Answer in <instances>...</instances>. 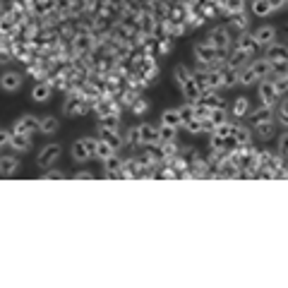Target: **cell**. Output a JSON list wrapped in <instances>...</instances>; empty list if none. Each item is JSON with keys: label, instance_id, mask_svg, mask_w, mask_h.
<instances>
[{"label": "cell", "instance_id": "cell-1", "mask_svg": "<svg viewBox=\"0 0 288 288\" xmlns=\"http://www.w3.org/2000/svg\"><path fill=\"white\" fill-rule=\"evenodd\" d=\"M87 108H89L87 96L80 94V92H72V94L65 98V106H63V110H65L68 115H82Z\"/></svg>", "mask_w": 288, "mask_h": 288}, {"label": "cell", "instance_id": "cell-2", "mask_svg": "<svg viewBox=\"0 0 288 288\" xmlns=\"http://www.w3.org/2000/svg\"><path fill=\"white\" fill-rule=\"evenodd\" d=\"M206 41L211 43L216 51H226L228 46H231V36H228V29L226 27H214L211 31H209V36H206Z\"/></svg>", "mask_w": 288, "mask_h": 288}, {"label": "cell", "instance_id": "cell-3", "mask_svg": "<svg viewBox=\"0 0 288 288\" xmlns=\"http://www.w3.org/2000/svg\"><path fill=\"white\" fill-rule=\"evenodd\" d=\"M36 130H41V120L34 118V115H22V118L14 120V125H12V132H19V135H31V132H36Z\"/></svg>", "mask_w": 288, "mask_h": 288}, {"label": "cell", "instance_id": "cell-4", "mask_svg": "<svg viewBox=\"0 0 288 288\" xmlns=\"http://www.w3.org/2000/svg\"><path fill=\"white\" fill-rule=\"evenodd\" d=\"M58 156H60V144H46L39 151V156H36V164L41 166V168H51L58 161Z\"/></svg>", "mask_w": 288, "mask_h": 288}, {"label": "cell", "instance_id": "cell-5", "mask_svg": "<svg viewBox=\"0 0 288 288\" xmlns=\"http://www.w3.org/2000/svg\"><path fill=\"white\" fill-rule=\"evenodd\" d=\"M194 55H197V60L202 63V65H209V63H214V60H219V51L211 46L209 41H202L194 46Z\"/></svg>", "mask_w": 288, "mask_h": 288}, {"label": "cell", "instance_id": "cell-6", "mask_svg": "<svg viewBox=\"0 0 288 288\" xmlns=\"http://www.w3.org/2000/svg\"><path fill=\"white\" fill-rule=\"evenodd\" d=\"M260 98L264 106H272V108L276 106L279 92H276V87H274V80H262L260 82Z\"/></svg>", "mask_w": 288, "mask_h": 288}, {"label": "cell", "instance_id": "cell-7", "mask_svg": "<svg viewBox=\"0 0 288 288\" xmlns=\"http://www.w3.org/2000/svg\"><path fill=\"white\" fill-rule=\"evenodd\" d=\"M216 176H219V178H240V166L235 164L231 156H228V159H221L219 173H216Z\"/></svg>", "mask_w": 288, "mask_h": 288}, {"label": "cell", "instance_id": "cell-8", "mask_svg": "<svg viewBox=\"0 0 288 288\" xmlns=\"http://www.w3.org/2000/svg\"><path fill=\"white\" fill-rule=\"evenodd\" d=\"M139 137H142V144H161L159 127H154V125H149V123L139 125Z\"/></svg>", "mask_w": 288, "mask_h": 288}, {"label": "cell", "instance_id": "cell-9", "mask_svg": "<svg viewBox=\"0 0 288 288\" xmlns=\"http://www.w3.org/2000/svg\"><path fill=\"white\" fill-rule=\"evenodd\" d=\"M180 89H183V96L188 98V103H197V101H202V89L197 87L194 77L188 80L185 84H180Z\"/></svg>", "mask_w": 288, "mask_h": 288}, {"label": "cell", "instance_id": "cell-10", "mask_svg": "<svg viewBox=\"0 0 288 288\" xmlns=\"http://www.w3.org/2000/svg\"><path fill=\"white\" fill-rule=\"evenodd\" d=\"M247 115H250V123L252 125L269 123V120L274 118V108H272V106H262V108H255L252 113H247Z\"/></svg>", "mask_w": 288, "mask_h": 288}, {"label": "cell", "instance_id": "cell-11", "mask_svg": "<svg viewBox=\"0 0 288 288\" xmlns=\"http://www.w3.org/2000/svg\"><path fill=\"white\" fill-rule=\"evenodd\" d=\"M255 39H257V43L260 46H272V43H276V29L274 27H260L257 31H255Z\"/></svg>", "mask_w": 288, "mask_h": 288}, {"label": "cell", "instance_id": "cell-12", "mask_svg": "<svg viewBox=\"0 0 288 288\" xmlns=\"http://www.w3.org/2000/svg\"><path fill=\"white\" fill-rule=\"evenodd\" d=\"M264 58H269L272 63L288 60V46H284V43H272V46H267V55H264Z\"/></svg>", "mask_w": 288, "mask_h": 288}, {"label": "cell", "instance_id": "cell-13", "mask_svg": "<svg viewBox=\"0 0 288 288\" xmlns=\"http://www.w3.org/2000/svg\"><path fill=\"white\" fill-rule=\"evenodd\" d=\"M51 89H53V84L51 82H39L34 89H31V98H34L36 103H43V101L51 98Z\"/></svg>", "mask_w": 288, "mask_h": 288}, {"label": "cell", "instance_id": "cell-14", "mask_svg": "<svg viewBox=\"0 0 288 288\" xmlns=\"http://www.w3.org/2000/svg\"><path fill=\"white\" fill-rule=\"evenodd\" d=\"M250 68H252V72H255L260 80H269V75H272V60H269V58H260V60H255Z\"/></svg>", "mask_w": 288, "mask_h": 288}, {"label": "cell", "instance_id": "cell-15", "mask_svg": "<svg viewBox=\"0 0 288 288\" xmlns=\"http://www.w3.org/2000/svg\"><path fill=\"white\" fill-rule=\"evenodd\" d=\"M238 48H240L243 53L252 55L257 48H260V43H257V39H255V34H243V36L238 39Z\"/></svg>", "mask_w": 288, "mask_h": 288}, {"label": "cell", "instance_id": "cell-16", "mask_svg": "<svg viewBox=\"0 0 288 288\" xmlns=\"http://www.w3.org/2000/svg\"><path fill=\"white\" fill-rule=\"evenodd\" d=\"M235 84H240V70L226 65V70H221V87H235Z\"/></svg>", "mask_w": 288, "mask_h": 288}, {"label": "cell", "instance_id": "cell-17", "mask_svg": "<svg viewBox=\"0 0 288 288\" xmlns=\"http://www.w3.org/2000/svg\"><path fill=\"white\" fill-rule=\"evenodd\" d=\"M209 149L214 151V154H228V137H221V135H216V132H211Z\"/></svg>", "mask_w": 288, "mask_h": 288}, {"label": "cell", "instance_id": "cell-18", "mask_svg": "<svg viewBox=\"0 0 288 288\" xmlns=\"http://www.w3.org/2000/svg\"><path fill=\"white\" fill-rule=\"evenodd\" d=\"M161 123L164 125H171V127H176L178 130L180 125H183V118H180V110L178 108H168L161 113Z\"/></svg>", "mask_w": 288, "mask_h": 288}, {"label": "cell", "instance_id": "cell-19", "mask_svg": "<svg viewBox=\"0 0 288 288\" xmlns=\"http://www.w3.org/2000/svg\"><path fill=\"white\" fill-rule=\"evenodd\" d=\"M103 168H106V173H108V176H118V173L123 171V159L118 156V151L103 161Z\"/></svg>", "mask_w": 288, "mask_h": 288}, {"label": "cell", "instance_id": "cell-20", "mask_svg": "<svg viewBox=\"0 0 288 288\" xmlns=\"http://www.w3.org/2000/svg\"><path fill=\"white\" fill-rule=\"evenodd\" d=\"M0 82H2V89H7V92H14V89H19V87H22V77H19L17 72H5Z\"/></svg>", "mask_w": 288, "mask_h": 288}, {"label": "cell", "instance_id": "cell-21", "mask_svg": "<svg viewBox=\"0 0 288 288\" xmlns=\"http://www.w3.org/2000/svg\"><path fill=\"white\" fill-rule=\"evenodd\" d=\"M72 159H75V161H80V164L92 159V154H89V149H87L84 139H80V142H75V144H72Z\"/></svg>", "mask_w": 288, "mask_h": 288}, {"label": "cell", "instance_id": "cell-22", "mask_svg": "<svg viewBox=\"0 0 288 288\" xmlns=\"http://www.w3.org/2000/svg\"><path fill=\"white\" fill-rule=\"evenodd\" d=\"M10 147H12L14 151H29V149H31V137H29V135H19V132H14Z\"/></svg>", "mask_w": 288, "mask_h": 288}, {"label": "cell", "instance_id": "cell-23", "mask_svg": "<svg viewBox=\"0 0 288 288\" xmlns=\"http://www.w3.org/2000/svg\"><path fill=\"white\" fill-rule=\"evenodd\" d=\"M202 101H204V103H206V106H209L211 110H214V108H226L223 98H221V96L216 94L214 89H209V92H204V94H202Z\"/></svg>", "mask_w": 288, "mask_h": 288}, {"label": "cell", "instance_id": "cell-24", "mask_svg": "<svg viewBox=\"0 0 288 288\" xmlns=\"http://www.w3.org/2000/svg\"><path fill=\"white\" fill-rule=\"evenodd\" d=\"M17 168H19V159H17V156H2V159H0V173H2V176H10Z\"/></svg>", "mask_w": 288, "mask_h": 288}, {"label": "cell", "instance_id": "cell-25", "mask_svg": "<svg viewBox=\"0 0 288 288\" xmlns=\"http://www.w3.org/2000/svg\"><path fill=\"white\" fill-rule=\"evenodd\" d=\"M113 154H115V149H113V144H110L108 139H98V144H96V159L106 161Z\"/></svg>", "mask_w": 288, "mask_h": 288}, {"label": "cell", "instance_id": "cell-26", "mask_svg": "<svg viewBox=\"0 0 288 288\" xmlns=\"http://www.w3.org/2000/svg\"><path fill=\"white\" fill-rule=\"evenodd\" d=\"M233 139H235V144L238 147H247L250 142H252V135H250V127H235V132H233Z\"/></svg>", "mask_w": 288, "mask_h": 288}, {"label": "cell", "instance_id": "cell-27", "mask_svg": "<svg viewBox=\"0 0 288 288\" xmlns=\"http://www.w3.org/2000/svg\"><path fill=\"white\" fill-rule=\"evenodd\" d=\"M98 127H108V130H118L120 127V118L118 113H106L98 118Z\"/></svg>", "mask_w": 288, "mask_h": 288}, {"label": "cell", "instance_id": "cell-28", "mask_svg": "<svg viewBox=\"0 0 288 288\" xmlns=\"http://www.w3.org/2000/svg\"><path fill=\"white\" fill-rule=\"evenodd\" d=\"M245 58H250L247 53H243L240 48H235L231 58H228V68H235V70H243V63H245Z\"/></svg>", "mask_w": 288, "mask_h": 288}, {"label": "cell", "instance_id": "cell-29", "mask_svg": "<svg viewBox=\"0 0 288 288\" xmlns=\"http://www.w3.org/2000/svg\"><path fill=\"white\" fill-rule=\"evenodd\" d=\"M55 130H58V118L46 115V118L41 120V130H39V132H43V135H53Z\"/></svg>", "mask_w": 288, "mask_h": 288}, {"label": "cell", "instance_id": "cell-30", "mask_svg": "<svg viewBox=\"0 0 288 288\" xmlns=\"http://www.w3.org/2000/svg\"><path fill=\"white\" fill-rule=\"evenodd\" d=\"M190 135H202L204 132V120H199V118H192V120H188V123L183 125Z\"/></svg>", "mask_w": 288, "mask_h": 288}, {"label": "cell", "instance_id": "cell-31", "mask_svg": "<svg viewBox=\"0 0 288 288\" xmlns=\"http://www.w3.org/2000/svg\"><path fill=\"white\" fill-rule=\"evenodd\" d=\"M288 77V60H279V63H272V77Z\"/></svg>", "mask_w": 288, "mask_h": 288}, {"label": "cell", "instance_id": "cell-32", "mask_svg": "<svg viewBox=\"0 0 288 288\" xmlns=\"http://www.w3.org/2000/svg\"><path fill=\"white\" fill-rule=\"evenodd\" d=\"M252 12L257 14V17H267V14L272 12V7H269L267 0H252Z\"/></svg>", "mask_w": 288, "mask_h": 288}, {"label": "cell", "instance_id": "cell-33", "mask_svg": "<svg viewBox=\"0 0 288 288\" xmlns=\"http://www.w3.org/2000/svg\"><path fill=\"white\" fill-rule=\"evenodd\" d=\"M194 118H199V120H209V118H211V108L206 106L204 101H197V103H194Z\"/></svg>", "mask_w": 288, "mask_h": 288}, {"label": "cell", "instance_id": "cell-34", "mask_svg": "<svg viewBox=\"0 0 288 288\" xmlns=\"http://www.w3.org/2000/svg\"><path fill=\"white\" fill-rule=\"evenodd\" d=\"M161 154H164V159H173V156H178V144H176V139H171V142H161Z\"/></svg>", "mask_w": 288, "mask_h": 288}, {"label": "cell", "instance_id": "cell-35", "mask_svg": "<svg viewBox=\"0 0 288 288\" xmlns=\"http://www.w3.org/2000/svg\"><path fill=\"white\" fill-rule=\"evenodd\" d=\"M125 144L127 147H137V144H142V137H139V127H130L127 130V135H125Z\"/></svg>", "mask_w": 288, "mask_h": 288}, {"label": "cell", "instance_id": "cell-36", "mask_svg": "<svg viewBox=\"0 0 288 288\" xmlns=\"http://www.w3.org/2000/svg\"><path fill=\"white\" fill-rule=\"evenodd\" d=\"M255 132H257L260 137L269 139V137H272V135H274V123L269 120V123H260V125H255Z\"/></svg>", "mask_w": 288, "mask_h": 288}, {"label": "cell", "instance_id": "cell-37", "mask_svg": "<svg viewBox=\"0 0 288 288\" xmlns=\"http://www.w3.org/2000/svg\"><path fill=\"white\" fill-rule=\"evenodd\" d=\"M260 80L255 72H252V68H243L240 70V84H245V87H250V84H255Z\"/></svg>", "mask_w": 288, "mask_h": 288}, {"label": "cell", "instance_id": "cell-38", "mask_svg": "<svg viewBox=\"0 0 288 288\" xmlns=\"http://www.w3.org/2000/svg\"><path fill=\"white\" fill-rule=\"evenodd\" d=\"M233 115L235 118H245L247 115V98L245 96H240V98L233 103Z\"/></svg>", "mask_w": 288, "mask_h": 288}, {"label": "cell", "instance_id": "cell-39", "mask_svg": "<svg viewBox=\"0 0 288 288\" xmlns=\"http://www.w3.org/2000/svg\"><path fill=\"white\" fill-rule=\"evenodd\" d=\"M173 75H176V82H178V84H185V82H188V80H192V72H190V68H185V65H178Z\"/></svg>", "mask_w": 288, "mask_h": 288}, {"label": "cell", "instance_id": "cell-40", "mask_svg": "<svg viewBox=\"0 0 288 288\" xmlns=\"http://www.w3.org/2000/svg\"><path fill=\"white\" fill-rule=\"evenodd\" d=\"M226 115H228V113H226V108H214V110H211V118H209V120H211V125L216 127V125H223L226 120H228Z\"/></svg>", "mask_w": 288, "mask_h": 288}, {"label": "cell", "instance_id": "cell-41", "mask_svg": "<svg viewBox=\"0 0 288 288\" xmlns=\"http://www.w3.org/2000/svg\"><path fill=\"white\" fill-rule=\"evenodd\" d=\"M159 137H161V142H171V139H176V127L161 123V127H159Z\"/></svg>", "mask_w": 288, "mask_h": 288}, {"label": "cell", "instance_id": "cell-42", "mask_svg": "<svg viewBox=\"0 0 288 288\" xmlns=\"http://www.w3.org/2000/svg\"><path fill=\"white\" fill-rule=\"evenodd\" d=\"M178 110H180V118H183V125L194 118V103H185V106H180Z\"/></svg>", "mask_w": 288, "mask_h": 288}, {"label": "cell", "instance_id": "cell-43", "mask_svg": "<svg viewBox=\"0 0 288 288\" xmlns=\"http://www.w3.org/2000/svg\"><path fill=\"white\" fill-rule=\"evenodd\" d=\"M279 123L284 127H288V98H284L281 106H279Z\"/></svg>", "mask_w": 288, "mask_h": 288}, {"label": "cell", "instance_id": "cell-44", "mask_svg": "<svg viewBox=\"0 0 288 288\" xmlns=\"http://www.w3.org/2000/svg\"><path fill=\"white\" fill-rule=\"evenodd\" d=\"M92 36H80V39H75V48L77 51H89L92 48Z\"/></svg>", "mask_w": 288, "mask_h": 288}, {"label": "cell", "instance_id": "cell-45", "mask_svg": "<svg viewBox=\"0 0 288 288\" xmlns=\"http://www.w3.org/2000/svg\"><path fill=\"white\" fill-rule=\"evenodd\" d=\"M243 0H226V10L231 14H238V12H243Z\"/></svg>", "mask_w": 288, "mask_h": 288}, {"label": "cell", "instance_id": "cell-46", "mask_svg": "<svg viewBox=\"0 0 288 288\" xmlns=\"http://www.w3.org/2000/svg\"><path fill=\"white\" fill-rule=\"evenodd\" d=\"M274 87L279 92V96H284L288 92V77H274Z\"/></svg>", "mask_w": 288, "mask_h": 288}, {"label": "cell", "instance_id": "cell-47", "mask_svg": "<svg viewBox=\"0 0 288 288\" xmlns=\"http://www.w3.org/2000/svg\"><path fill=\"white\" fill-rule=\"evenodd\" d=\"M206 77H209V87H211V89H216V87H221V70H214V72H206Z\"/></svg>", "mask_w": 288, "mask_h": 288}, {"label": "cell", "instance_id": "cell-48", "mask_svg": "<svg viewBox=\"0 0 288 288\" xmlns=\"http://www.w3.org/2000/svg\"><path fill=\"white\" fill-rule=\"evenodd\" d=\"M279 154H281V156H288V132H284V135L279 137Z\"/></svg>", "mask_w": 288, "mask_h": 288}, {"label": "cell", "instance_id": "cell-49", "mask_svg": "<svg viewBox=\"0 0 288 288\" xmlns=\"http://www.w3.org/2000/svg\"><path fill=\"white\" fill-rule=\"evenodd\" d=\"M233 24H235L238 29H245L247 24H250V19H247L243 12H238V14H235V19H233Z\"/></svg>", "mask_w": 288, "mask_h": 288}, {"label": "cell", "instance_id": "cell-50", "mask_svg": "<svg viewBox=\"0 0 288 288\" xmlns=\"http://www.w3.org/2000/svg\"><path fill=\"white\" fill-rule=\"evenodd\" d=\"M84 144H87V149H89V154H92V159H96V144H98V139L87 137L84 139Z\"/></svg>", "mask_w": 288, "mask_h": 288}, {"label": "cell", "instance_id": "cell-51", "mask_svg": "<svg viewBox=\"0 0 288 288\" xmlns=\"http://www.w3.org/2000/svg\"><path fill=\"white\" fill-rule=\"evenodd\" d=\"M12 135L14 132H10V130H2V132H0V147L10 144V142H12Z\"/></svg>", "mask_w": 288, "mask_h": 288}, {"label": "cell", "instance_id": "cell-52", "mask_svg": "<svg viewBox=\"0 0 288 288\" xmlns=\"http://www.w3.org/2000/svg\"><path fill=\"white\" fill-rule=\"evenodd\" d=\"M132 108H135V113H144V110H147V101H144V98H137V101L132 103Z\"/></svg>", "mask_w": 288, "mask_h": 288}, {"label": "cell", "instance_id": "cell-53", "mask_svg": "<svg viewBox=\"0 0 288 288\" xmlns=\"http://www.w3.org/2000/svg\"><path fill=\"white\" fill-rule=\"evenodd\" d=\"M267 2H269L272 12H274V10H281V7H286V0H267Z\"/></svg>", "mask_w": 288, "mask_h": 288}, {"label": "cell", "instance_id": "cell-54", "mask_svg": "<svg viewBox=\"0 0 288 288\" xmlns=\"http://www.w3.org/2000/svg\"><path fill=\"white\" fill-rule=\"evenodd\" d=\"M12 60V53H10V48H2L0 51V63H10Z\"/></svg>", "mask_w": 288, "mask_h": 288}, {"label": "cell", "instance_id": "cell-55", "mask_svg": "<svg viewBox=\"0 0 288 288\" xmlns=\"http://www.w3.org/2000/svg\"><path fill=\"white\" fill-rule=\"evenodd\" d=\"M43 178H46V180H60V178H63V173H60V171H48Z\"/></svg>", "mask_w": 288, "mask_h": 288}, {"label": "cell", "instance_id": "cell-56", "mask_svg": "<svg viewBox=\"0 0 288 288\" xmlns=\"http://www.w3.org/2000/svg\"><path fill=\"white\" fill-rule=\"evenodd\" d=\"M164 178H176L178 173H176V168H164V173H161Z\"/></svg>", "mask_w": 288, "mask_h": 288}, {"label": "cell", "instance_id": "cell-57", "mask_svg": "<svg viewBox=\"0 0 288 288\" xmlns=\"http://www.w3.org/2000/svg\"><path fill=\"white\" fill-rule=\"evenodd\" d=\"M274 178H288V168H286V166H281V168L276 171V176H274Z\"/></svg>", "mask_w": 288, "mask_h": 288}, {"label": "cell", "instance_id": "cell-58", "mask_svg": "<svg viewBox=\"0 0 288 288\" xmlns=\"http://www.w3.org/2000/svg\"><path fill=\"white\" fill-rule=\"evenodd\" d=\"M75 178H80V180H89V178H92V173H89V171H80V173H77Z\"/></svg>", "mask_w": 288, "mask_h": 288}, {"label": "cell", "instance_id": "cell-59", "mask_svg": "<svg viewBox=\"0 0 288 288\" xmlns=\"http://www.w3.org/2000/svg\"><path fill=\"white\" fill-rule=\"evenodd\" d=\"M286 5H288V0H286Z\"/></svg>", "mask_w": 288, "mask_h": 288}]
</instances>
